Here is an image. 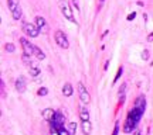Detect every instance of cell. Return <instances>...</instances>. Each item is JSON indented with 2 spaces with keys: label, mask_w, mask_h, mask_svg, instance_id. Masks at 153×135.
Returning a JSON list of instances; mask_svg holds the SVG:
<instances>
[{
  "label": "cell",
  "mask_w": 153,
  "mask_h": 135,
  "mask_svg": "<svg viewBox=\"0 0 153 135\" xmlns=\"http://www.w3.org/2000/svg\"><path fill=\"white\" fill-rule=\"evenodd\" d=\"M78 92H79V99L84 104H88L91 101V96H89V93L87 92L85 86L82 83H78Z\"/></svg>",
  "instance_id": "5b68a950"
},
{
  "label": "cell",
  "mask_w": 153,
  "mask_h": 135,
  "mask_svg": "<svg viewBox=\"0 0 153 135\" xmlns=\"http://www.w3.org/2000/svg\"><path fill=\"white\" fill-rule=\"evenodd\" d=\"M34 56H35L38 61H43V59H45V53H44V52L41 51L38 47H35V45H34Z\"/></svg>",
  "instance_id": "7c38bea8"
},
{
  "label": "cell",
  "mask_w": 153,
  "mask_h": 135,
  "mask_svg": "<svg viewBox=\"0 0 153 135\" xmlns=\"http://www.w3.org/2000/svg\"><path fill=\"white\" fill-rule=\"evenodd\" d=\"M79 117H81V120H82V121H89V113H88L87 108H81Z\"/></svg>",
  "instance_id": "2e32d148"
},
{
  "label": "cell",
  "mask_w": 153,
  "mask_h": 135,
  "mask_svg": "<svg viewBox=\"0 0 153 135\" xmlns=\"http://www.w3.org/2000/svg\"><path fill=\"white\" fill-rule=\"evenodd\" d=\"M23 30H24V32H26L29 37H33V38L38 37V34H40V28H38L37 25L31 24V23H24V24H23Z\"/></svg>",
  "instance_id": "3957f363"
},
{
  "label": "cell",
  "mask_w": 153,
  "mask_h": 135,
  "mask_svg": "<svg viewBox=\"0 0 153 135\" xmlns=\"http://www.w3.org/2000/svg\"><path fill=\"white\" fill-rule=\"evenodd\" d=\"M20 42H22V47H23V49H24V53H26V55H30V56L34 55V45H31L26 38H22Z\"/></svg>",
  "instance_id": "8992f818"
},
{
  "label": "cell",
  "mask_w": 153,
  "mask_h": 135,
  "mask_svg": "<svg viewBox=\"0 0 153 135\" xmlns=\"http://www.w3.org/2000/svg\"><path fill=\"white\" fill-rule=\"evenodd\" d=\"M55 115V111L53 108H45L43 111V117L47 120V121H53V118H54Z\"/></svg>",
  "instance_id": "30bf717a"
},
{
  "label": "cell",
  "mask_w": 153,
  "mask_h": 135,
  "mask_svg": "<svg viewBox=\"0 0 153 135\" xmlns=\"http://www.w3.org/2000/svg\"><path fill=\"white\" fill-rule=\"evenodd\" d=\"M135 135H140V132H139V131H136V132H135Z\"/></svg>",
  "instance_id": "f1b7e54d"
},
{
  "label": "cell",
  "mask_w": 153,
  "mask_h": 135,
  "mask_svg": "<svg viewBox=\"0 0 153 135\" xmlns=\"http://www.w3.org/2000/svg\"><path fill=\"white\" fill-rule=\"evenodd\" d=\"M37 94H38V96H47V94H48V89H47V87H41V89H38Z\"/></svg>",
  "instance_id": "ffe728a7"
},
{
  "label": "cell",
  "mask_w": 153,
  "mask_h": 135,
  "mask_svg": "<svg viewBox=\"0 0 153 135\" xmlns=\"http://www.w3.org/2000/svg\"><path fill=\"white\" fill-rule=\"evenodd\" d=\"M16 89L19 93H24L26 92V79L24 77H19L16 80Z\"/></svg>",
  "instance_id": "ba28073f"
},
{
  "label": "cell",
  "mask_w": 153,
  "mask_h": 135,
  "mask_svg": "<svg viewBox=\"0 0 153 135\" xmlns=\"http://www.w3.org/2000/svg\"><path fill=\"white\" fill-rule=\"evenodd\" d=\"M142 59L143 61H147V59H149V51H147V49H145V51L142 52Z\"/></svg>",
  "instance_id": "7402d4cb"
},
{
  "label": "cell",
  "mask_w": 153,
  "mask_h": 135,
  "mask_svg": "<svg viewBox=\"0 0 153 135\" xmlns=\"http://www.w3.org/2000/svg\"><path fill=\"white\" fill-rule=\"evenodd\" d=\"M101 1H104V0H101Z\"/></svg>",
  "instance_id": "f546056e"
},
{
  "label": "cell",
  "mask_w": 153,
  "mask_h": 135,
  "mask_svg": "<svg viewBox=\"0 0 153 135\" xmlns=\"http://www.w3.org/2000/svg\"><path fill=\"white\" fill-rule=\"evenodd\" d=\"M63 94H64L65 97H70V96L72 94V86L70 83L64 84V87H63Z\"/></svg>",
  "instance_id": "4fadbf2b"
},
{
  "label": "cell",
  "mask_w": 153,
  "mask_h": 135,
  "mask_svg": "<svg viewBox=\"0 0 153 135\" xmlns=\"http://www.w3.org/2000/svg\"><path fill=\"white\" fill-rule=\"evenodd\" d=\"M60 9H61V11H63V14H64V17H65L67 20L75 23L74 14H72V10H71V6H70L67 1H64V0H61V1H60Z\"/></svg>",
  "instance_id": "7a4b0ae2"
},
{
  "label": "cell",
  "mask_w": 153,
  "mask_h": 135,
  "mask_svg": "<svg viewBox=\"0 0 153 135\" xmlns=\"http://www.w3.org/2000/svg\"><path fill=\"white\" fill-rule=\"evenodd\" d=\"M54 37H55V42H57V45L61 47L63 49H67V48L70 47V44H68V38H67V35L63 31H57Z\"/></svg>",
  "instance_id": "277c9868"
},
{
  "label": "cell",
  "mask_w": 153,
  "mask_h": 135,
  "mask_svg": "<svg viewBox=\"0 0 153 135\" xmlns=\"http://www.w3.org/2000/svg\"><path fill=\"white\" fill-rule=\"evenodd\" d=\"M35 25L40 28V31H43V32H47V24H45V20H44L43 17H37L35 19Z\"/></svg>",
  "instance_id": "9c48e42d"
},
{
  "label": "cell",
  "mask_w": 153,
  "mask_h": 135,
  "mask_svg": "<svg viewBox=\"0 0 153 135\" xmlns=\"http://www.w3.org/2000/svg\"><path fill=\"white\" fill-rule=\"evenodd\" d=\"M51 135H60V134H58V130L55 131V127H53V128H51Z\"/></svg>",
  "instance_id": "4316f807"
},
{
  "label": "cell",
  "mask_w": 153,
  "mask_h": 135,
  "mask_svg": "<svg viewBox=\"0 0 153 135\" xmlns=\"http://www.w3.org/2000/svg\"><path fill=\"white\" fill-rule=\"evenodd\" d=\"M122 71H123L122 68H119V69H118V73H116V76H115V79H113V83H115V82H118V79H119L120 75H122Z\"/></svg>",
  "instance_id": "603a6c76"
},
{
  "label": "cell",
  "mask_w": 153,
  "mask_h": 135,
  "mask_svg": "<svg viewBox=\"0 0 153 135\" xmlns=\"http://www.w3.org/2000/svg\"><path fill=\"white\" fill-rule=\"evenodd\" d=\"M4 49H6V52H14L16 47H14L13 44H6V45H4Z\"/></svg>",
  "instance_id": "d6986e66"
},
{
  "label": "cell",
  "mask_w": 153,
  "mask_h": 135,
  "mask_svg": "<svg viewBox=\"0 0 153 135\" xmlns=\"http://www.w3.org/2000/svg\"><path fill=\"white\" fill-rule=\"evenodd\" d=\"M53 127H55L57 130L58 128H61L63 127V124H64V115L63 114H60V113H55V115H54V118H53Z\"/></svg>",
  "instance_id": "52a82bcc"
},
{
  "label": "cell",
  "mask_w": 153,
  "mask_h": 135,
  "mask_svg": "<svg viewBox=\"0 0 153 135\" xmlns=\"http://www.w3.org/2000/svg\"><path fill=\"white\" fill-rule=\"evenodd\" d=\"M58 134H60V135H71V134H70V131L65 130V128H63V127H61V128H58Z\"/></svg>",
  "instance_id": "44dd1931"
},
{
  "label": "cell",
  "mask_w": 153,
  "mask_h": 135,
  "mask_svg": "<svg viewBox=\"0 0 153 135\" xmlns=\"http://www.w3.org/2000/svg\"><path fill=\"white\" fill-rule=\"evenodd\" d=\"M72 3H74V6L76 7V10H79V1L78 0H72Z\"/></svg>",
  "instance_id": "484cf974"
},
{
  "label": "cell",
  "mask_w": 153,
  "mask_h": 135,
  "mask_svg": "<svg viewBox=\"0 0 153 135\" xmlns=\"http://www.w3.org/2000/svg\"><path fill=\"white\" fill-rule=\"evenodd\" d=\"M29 66H30V75H31L33 77H35V76H38V75H40V69H38L34 63L29 65Z\"/></svg>",
  "instance_id": "5bb4252c"
},
{
  "label": "cell",
  "mask_w": 153,
  "mask_h": 135,
  "mask_svg": "<svg viewBox=\"0 0 153 135\" xmlns=\"http://www.w3.org/2000/svg\"><path fill=\"white\" fill-rule=\"evenodd\" d=\"M11 14H13V19H14V20H20V19H22V14H23L22 7L19 6L14 11H11Z\"/></svg>",
  "instance_id": "9a60e30c"
},
{
  "label": "cell",
  "mask_w": 153,
  "mask_h": 135,
  "mask_svg": "<svg viewBox=\"0 0 153 135\" xmlns=\"http://www.w3.org/2000/svg\"><path fill=\"white\" fill-rule=\"evenodd\" d=\"M135 17H136V13L133 11V13H131V14L128 16V21H132V20H133V19H135Z\"/></svg>",
  "instance_id": "d4e9b609"
},
{
  "label": "cell",
  "mask_w": 153,
  "mask_h": 135,
  "mask_svg": "<svg viewBox=\"0 0 153 135\" xmlns=\"http://www.w3.org/2000/svg\"><path fill=\"white\" fill-rule=\"evenodd\" d=\"M147 41H149V42L153 41V32H152V34H149V37H147Z\"/></svg>",
  "instance_id": "83f0119b"
},
{
  "label": "cell",
  "mask_w": 153,
  "mask_h": 135,
  "mask_svg": "<svg viewBox=\"0 0 153 135\" xmlns=\"http://www.w3.org/2000/svg\"><path fill=\"white\" fill-rule=\"evenodd\" d=\"M81 127H82V132H84L85 135L91 134V131H92V125H91V123H89V121H82Z\"/></svg>",
  "instance_id": "8fae6325"
},
{
  "label": "cell",
  "mask_w": 153,
  "mask_h": 135,
  "mask_svg": "<svg viewBox=\"0 0 153 135\" xmlns=\"http://www.w3.org/2000/svg\"><path fill=\"white\" fill-rule=\"evenodd\" d=\"M68 131H70V134L74 135L76 131V124L75 123H70V125H68Z\"/></svg>",
  "instance_id": "ac0fdd59"
},
{
  "label": "cell",
  "mask_w": 153,
  "mask_h": 135,
  "mask_svg": "<svg viewBox=\"0 0 153 135\" xmlns=\"http://www.w3.org/2000/svg\"><path fill=\"white\" fill-rule=\"evenodd\" d=\"M118 132H119V123H116V124H115V130H113L112 135H118Z\"/></svg>",
  "instance_id": "cb8c5ba5"
},
{
  "label": "cell",
  "mask_w": 153,
  "mask_h": 135,
  "mask_svg": "<svg viewBox=\"0 0 153 135\" xmlns=\"http://www.w3.org/2000/svg\"><path fill=\"white\" fill-rule=\"evenodd\" d=\"M145 107H146L145 97L140 96V97L136 100L133 110H132L131 113L128 114L126 124H125V128H123V131H125V132H132V131H133V128L138 125V123H139V120H140V117H142V114H143V111H145Z\"/></svg>",
  "instance_id": "6da1fadb"
},
{
  "label": "cell",
  "mask_w": 153,
  "mask_h": 135,
  "mask_svg": "<svg viewBox=\"0 0 153 135\" xmlns=\"http://www.w3.org/2000/svg\"><path fill=\"white\" fill-rule=\"evenodd\" d=\"M19 1H20V0H9V1H7V3H9V9H10L11 11H14L19 6H20Z\"/></svg>",
  "instance_id": "e0dca14e"
}]
</instances>
